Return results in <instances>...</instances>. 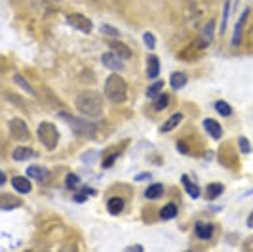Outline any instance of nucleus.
<instances>
[{
	"label": "nucleus",
	"instance_id": "nucleus-27",
	"mask_svg": "<svg viewBox=\"0 0 253 252\" xmlns=\"http://www.w3.org/2000/svg\"><path fill=\"white\" fill-rule=\"evenodd\" d=\"M162 88H164V82H160V80H158V82H154V84L149 86V90H147V98H151V100L152 98H156Z\"/></svg>",
	"mask_w": 253,
	"mask_h": 252
},
{
	"label": "nucleus",
	"instance_id": "nucleus-1",
	"mask_svg": "<svg viewBox=\"0 0 253 252\" xmlns=\"http://www.w3.org/2000/svg\"><path fill=\"white\" fill-rule=\"evenodd\" d=\"M76 109L89 119H101L103 117V100L93 90H84L75 98Z\"/></svg>",
	"mask_w": 253,
	"mask_h": 252
},
{
	"label": "nucleus",
	"instance_id": "nucleus-12",
	"mask_svg": "<svg viewBox=\"0 0 253 252\" xmlns=\"http://www.w3.org/2000/svg\"><path fill=\"white\" fill-rule=\"evenodd\" d=\"M248 13H250V10H244V13L240 15V19H238V23L234 27V35H232V44H234V46H238L242 42V33H244V25H246Z\"/></svg>",
	"mask_w": 253,
	"mask_h": 252
},
{
	"label": "nucleus",
	"instance_id": "nucleus-34",
	"mask_svg": "<svg viewBox=\"0 0 253 252\" xmlns=\"http://www.w3.org/2000/svg\"><path fill=\"white\" fill-rule=\"evenodd\" d=\"M118 155H113V157H109V159H105V163H103V168H109V166H113V161L116 159Z\"/></svg>",
	"mask_w": 253,
	"mask_h": 252
},
{
	"label": "nucleus",
	"instance_id": "nucleus-23",
	"mask_svg": "<svg viewBox=\"0 0 253 252\" xmlns=\"http://www.w3.org/2000/svg\"><path fill=\"white\" fill-rule=\"evenodd\" d=\"M109 210H111V214H120V212L124 210V201H122L120 197L109 199Z\"/></svg>",
	"mask_w": 253,
	"mask_h": 252
},
{
	"label": "nucleus",
	"instance_id": "nucleus-13",
	"mask_svg": "<svg viewBox=\"0 0 253 252\" xmlns=\"http://www.w3.org/2000/svg\"><path fill=\"white\" fill-rule=\"evenodd\" d=\"M17 206H21V199L12 197V195H8V193H2V195H0V208H2V210H13V208H17Z\"/></svg>",
	"mask_w": 253,
	"mask_h": 252
},
{
	"label": "nucleus",
	"instance_id": "nucleus-21",
	"mask_svg": "<svg viewBox=\"0 0 253 252\" xmlns=\"http://www.w3.org/2000/svg\"><path fill=\"white\" fill-rule=\"evenodd\" d=\"M162 195H164V186L162 184H152L151 188L145 191L147 199H160Z\"/></svg>",
	"mask_w": 253,
	"mask_h": 252
},
{
	"label": "nucleus",
	"instance_id": "nucleus-11",
	"mask_svg": "<svg viewBox=\"0 0 253 252\" xmlns=\"http://www.w3.org/2000/svg\"><path fill=\"white\" fill-rule=\"evenodd\" d=\"M111 50H113L114 54H118L122 60H129V58L133 56V52L129 50V46H127L126 42H120V40H113V42H111Z\"/></svg>",
	"mask_w": 253,
	"mask_h": 252
},
{
	"label": "nucleus",
	"instance_id": "nucleus-25",
	"mask_svg": "<svg viewBox=\"0 0 253 252\" xmlns=\"http://www.w3.org/2000/svg\"><path fill=\"white\" fill-rule=\"evenodd\" d=\"M215 111L219 115H223V117H230L232 115V109H230V105H228L227 101H215Z\"/></svg>",
	"mask_w": 253,
	"mask_h": 252
},
{
	"label": "nucleus",
	"instance_id": "nucleus-2",
	"mask_svg": "<svg viewBox=\"0 0 253 252\" xmlns=\"http://www.w3.org/2000/svg\"><path fill=\"white\" fill-rule=\"evenodd\" d=\"M105 96L111 103H124L127 98V84L126 80L118 73L107 76L105 80Z\"/></svg>",
	"mask_w": 253,
	"mask_h": 252
},
{
	"label": "nucleus",
	"instance_id": "nucleus-28",
	"mask_svg": "<svg viewBox=\"0 0 253 252\" xmlns=\"http://www.w3.org/2000/svg\"><path fill=\"white\" fill-rule=\"evenodd\" d=\"M168 105H169V98H168V94H162V96L156 100V103H154V109H156V111H162Z\"/></svg>",
	"mask_w": 253,
	"mask_h": 252
},
{
	"label": "nucleus",
	"instance_id": "nucleus-26",
	"mask_svg": "<svg viewBox=\"0 0 253 252\" xmlns=\"http://www.w3.org/2000/svg\"><path fill=\"white\" fill-rule=\"evenodd\" d=\"M223 191H225V188H223L221 184H210V186H208V197H210V199H215Z\"/></svg>",
	"mask_w": 253,
	"mask_h": 252
},
{
	"label": "nucleus",
	"instance_id": "nucleus-24",
	"mask_svg": "<svg viewBox=\"0 0 253 252\" xmlns=\"http://www.w3.org/2000/svg\"><path fill=\"white\" fill-rule=\"evenodd\" d=\"M202 33H204V40H206V44L213 42V33H215V23H213V19L206 23V27H204Z\"/></svg>",
	"mask_w": 253,
	"mask_h": 252
},
{
	"label": "nucleus",
	"instance_id": "nucleus-39",
	"mask_svg": "<svg viewBox=\"0 0 253 252\" xmlns=\"http://www.w3.org/2000/svg\"><path fill=\"white\" fill-rule=\"evenodd\" d=\"M145 178H149V174H139V176L135 178V180H145Z\"/></svg>",
	"mask_w": 253,
	"mask_h": 252
},
{
	"label": "nucleus",
	"instance_id": "nucleus-10",
	"mask_svg": "<svg viewBox=\"0 0 253 252\" xmlns=\"http://www.w3.org/2000/svg\"><path fill=\"white\" fill-rule=\"evenodd\" d=\"M204 128H206V132L213 139H221V136H223V128H221V125H219L217 121H213V119H206V121H204Z\"/></svg>",
	"mask_w": 253,
	"mask_h": 252
},
{
	"label": "nucleus",
	"instance_id": "nucleus-19",
	"mask_svg": "<svg viewBox=\"0 0 253 252\" xmlns=\"http://www.w3.org/2000/svg\"><path fill=\"white\" fill-rule=\"evenodd\" d=\"M177 204L175 202H168L166 206H162V210H160V218L162 220H173L175 216H177Z\"/></svg>",
	"mask_w": 253,
	"mask_h": 252
},
{
	"label": "nucleus",
	"instance_id": "nucleus-17",
	"mask_svg": "<svg viewBox=\"0 0 253 252\" xmlns=\"http://www.w3.org/2000/svg\"><path fill=\"white\" fill-rule=\"evenodd\" d=\"M13 161H27L31 157H37V153L33 151L31 147H15L12 153Z\"/></svg>",
	"mask_w": 253,
	"mask_h": 252
},
{
	"label": "nucleus",
	"instance_id": "nucleus-38",
	"mask_svg": "<svg viewBox=\"0 0 253 252\" xmlns=\"http://www.w3.org/2000/svg\"><path fill=\"white\" fill-rule=\"evenodd\" d=\"M248 226H250V227H253V212H252V216H250V218H248Z\"/></svg>",
	"mask_w": 253,
	"mask_h": 252
},
{
	"label": "nucleus",
	"instance_id": "nucleus-8",
	"mask_svg": "<svg viewBox=\"0 0 253 252\" xmlns=\"http://www.w3.org/2000/svg\"><path fill=\"white\" fill-rule=\"evenodd\" d=\"M12 80H13V84H15L17 88H21L23 92H25V94H31L33 98H37V90L31 86V82H29V80H27V78L21 75V73H13Z\"/></svg>",
	"mask_w": 253,
	"mask_h": 252
},
{
	"label": "nucleus",
	"instance_id": "nucleus-3",
	"mask_svg": "<svg viewBox=\"0 0 253 252\" xmlns=\"http://www.w3.org/2000/svg\"><path fill=\"white\" fill-rule=\"evenodd\" d=\"M59 117L73 128V132H75L76 136L88 138V139L97 136V125L88 121V119H76V117H73V115L67 113V111H59Z\"/></svg>",
	"mask_w": 253,
	"mask_h": 252
},
{
	"label": "nucleus",
	"instance_id": "nucleus-36",
	"mask_svg": "<svg viewBox=\"0 0 253 252\" xmlns=\"http://www.w3.org/2000/svg\"><path fill=\"white\" fill-rule=\"evenodd\" d=\"M177 147H179V153H185V155L189 153V149H187V145H185V143H177Z\"/></svg>",
	"mask_w": 253,
	"mask_h": 252
},
{
	"label": "nucleus",
	"instance_id": "nucleus-9",
	"mask_svg": "<svg viewBox=\"0 0 253 252\" xmlns=\"http://www.w3.org/2000/svg\"><path fill=\"white\" fill-rule=\"evenodd\" d=\"M27 176L31 180H37V182H46L50 178V170L44 168V166H29L27 168Z\"/></svg>",
	"mask_w": 253,
	"mask_h": 252
},
{
	"label": "nucleus",
	"instance_id": "nucleus-16",
	"mask_svg": "<svg viewBox=\"0 0 253 252\" xmlns=\"http://www.w3.org/2000/svg\"><path fill=\"white\" fill-rule=\"evenodd\" d=\"M158 75H160V62H158L156 56H151L147 60V76L149 78H156Z\"/></svg>",
	"mask_w": 253,
	"mask_h": 252
},
{
	"label": "nucleus",
	"instance_id": "nucleus-4",
	"mask_svg": "<svg viewBox=\"0 0 253 252\" xmlns=\"http://www.w3.org/2000/svg\"><path fill=\"white\" fill-rule=\"evenodd\" d=\"M37 134H38L40 143H42L48 151H53V149L57 147V143H59V130H57V126L53 125V123H40Z\"/></svg>",
	"mask_w": 253,
	"mask_h": 252
},
{
	"label": "nucleus",
	"instance_id": "nucleus-30",
	"mask_svg": "<svg viewBox=\"0 0 253 252\" xmlns=\"http://www.w3.org/2000/svg\"><path fill=\"white\" fill-rule=\"evenodd\" d=\"M238 143H240V151L242 153H252V145H250V141H248V138H240L238 139Z\"/></svg>",
	"mask_w": 253,
	"mask_h": 252
},
{
	"label": "nucleus",
	"instance_id": "nucleus-5",
	"mask_svg": "<svg viewBox=\"0 0 253 252\" xmlns=\"http://www.w3.org/2000/svg\"><path fill=\"white\" fill-rule=\"evenodd\" d=\"M8 130H10V134H12V138L15 139V141H27V139L31 138L29 126H27L25 121H21V119H12V121L8 123Z\"/></svg>",
	"mask_w": 253,
	"mask_h": 252
},
{
	"label": "nucleus",
	"instance_id": "nucleus-32",
	"mask_svg": "<svg viewBox=\"0 0 253 252\" xmlns=\"http://www.w3.org/2000/svg\"><path fill=\"white\" fill-rule=\"evenodd\" d=\"M143 40H145V46H147V48H154V46H156V42H154V37H152L151 33H145V35H143Z\"/></svg>",
	"mask_w": 253,
	"mask_h": 252
},
{
	"label": "nucleus",
	"instance_id": "nucleus-29",
	"mask_svg": "<svg viewBox=\"0 0 253 252\" xmlns=\"http://www.w3.org/2000/svg\"><path fill=\"white\" fill-rule=\"evenodd\" d=\"M76 186H80V178L76 176V174H67V188L75 189Z\"/></svg>",
	"mask_w": 253,
	"mask_h": 252
},
{
	"label": "nucleus",
	"instance_id": "nucleus-37",
	"mask_svg": "<svg viewBox=\"0 0 253 252\" xmlns=\"http://www.w3.org/2000/svg\"><path fill=\"white\" fill-rule=\"evenodd\" d=\"M6 184V172H0V186Z\"/></svg>",
	"mask_w": 253,
	"mask_h": 252
},
{
	"label": "nucleus",
	"instance_id": "nucleus-22",
	"mask_svg": "<svg viewBox=\"0 0 253 252\" xmlns=\"http://www.w3.org/2000/svg\"><path fill=\"white\" fill-rule=\"evenodd\" d=\"M183 121V115L181 113H175L173 117H169V121H166L164 125L160 126V132H169V130H173L175 126L179 125Z\"/></svg>",
	"mask_w": 253,
	"mask_h": 252
},
{
	"label": "nucleus",
	"instance_id": "nucleus-18",
	"mask_svg": "<svg viewBox=\"0 0 253 252\" xmlns=\"http://www.w3.org/2000/svg\"><path fill=\"white\" fill-rule=\"evenodd\" d=\"M181 180H183V188L187 191V195H190L192 199H198V197H200V188H198L196 184H192L189 176H183Z\"/></svg>",
	"mask_w": 253,
	"mask_h": 252
},
{
	"label": "nucleus",
	"instance_id": "nucleus-31",
	"mask_svg": "<svg viewBox=\"0 0 253 252\" xmlns=\"http://www.w3.org/2000/svg\"><path fill=\"white\" fill-rule=\"evenodd\" d=\"M228 12H230V4H228V2H225V10H223V27H221V33H225V31H227Z\"/></svg>",
	"mask_w": 253,
	"mask_h": 252
},
{
	"label": "nucleus",
	"instance_id": "nucleus-35",
	"mask_svg": "<svg viewBox=\"0 0 253 252\" xmlns=\"http://www.w3.org/2000/svg\"><path fill=\"white\" fill-rule=\"evenodd\" d=\"M127 251H129V252H135V251L141 252V251H143V247H141V245H131V247H127Z\"/></svg>",
	"mask_w": 253,
	"mask_h": 252
},
{
	"label": "nucleus",
	"instance_id": "nucleus-14",
	"mask_svg": "<svg viewBox=\"0 0 253 252\" xmlns=\"http://www.w3.org/2000/svg\"><path fill=\"white\" fill-rule=\"evenodd\" d=\"M12 186L17 193H31V189H33L31 180H27V178H23V176H13Z\"/></svg>",
	"mask_w": 253,
	"mask_h": 252
},
{
	"label": "nucleus",
	"instance_id": "nucleus-15",
	"mask_svg": "<svg viewBox=\"0 0 253 252\" xmlns=\"http://www.w3.org/2000/svg\"><path fill=\"white\" fill-rule=\"evenodd\" d=\"M187 82H189V76L185 75V73H181V71H175L169 76V84H171V88L175 90H181Z\"/></svg>",
	"mask_w": 253,
	"mask_h": 252
},
{
	"label": "nucleus",
	"instance_id": "nucleus-40",
	"mask_svg": "<svg viewBox=\"0 0 253 252\" xmlns=\"http://www.w3.org/2000/svg\"><path fill=\"white\" fill-rule=\"evenodd\" d=\"M53 2H57V0H53Z\"/></svg>",
	"mask_w": 253,
	"mask_h": 252
},
{
	"label": "nucleus",
	"instance_id": "nucleus-33",
	"mask_svg": "<svg viewBox=\"0 0 253 252\" xmlns=\"http://www.w3.org/2000/svg\"><path fill=\"white\" fill-rule=\"evenodd\" d=\"M101 31L105 33V35H113V37H116V35H118V31H116V29H113L111 25H103Z\"/></svg>",
	"mask_w": 253,
	"mask_h": 252
},
{
	"label": "nucleus",
	"instance_id": "nucleus-20",
	"mask_svg": "<svg viewBox=\"0 0 253 252\" xmlns=\"http://www.w3.org/2000/svg\"><path fill=\"white\" fill-rule=\"evenodd\" d=\"M196 235H198L200 239L208 241L213 235V226H211V224H196Z\"/></svg>",
	"mask_w": 253,
	"mask_h": 252
},
{
	"label": "nucleus",
	"instance_id": "nucleus-6",
	"mask_svg": "<svg viewBox=\"0 0 253 252\" xmlns=\"http://www.w3.org/2000/svg\"><path fill=\"white\" fill-rule=\"evenodd\" d=\"M67 21H69V25L75 27L76 31H80V33H91V29H93V25H91V21H89L86 15H82V13H71L69 17H67Z\"/></svg>",
	"mask_w": 253,
	"mask_h": 252
},
{
	"label": "nucleus",
	"instance_id": "nucleus-7",
	"mask_svg": "<svg viewBox=\"0 0 253 252\" xmlns=\"http://www.w3.org/2000/svg\"><path fill=\"white\" fill-rule=\"evenodd\" d=\"M101 63L107 67V69H111L114 73H118V71H124V60L118 56V54H114L113 50L111 52H105L101 56Z\"/></svg>",
	"mask_w": 253,
	"mask_h": 252
}]
</instances>
